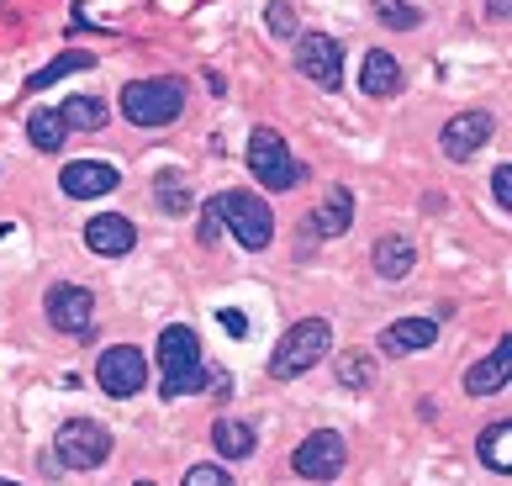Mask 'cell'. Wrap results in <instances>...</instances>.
<instances>
[{
  "mask_svg": "<svg viewBox=\"0 0 512 486\" xmlns=\"http://www.w3.org/2000/svg\"><path fill=\"white\" fill-rule=\"evenodd\" d=\"M159 391L164 397H185V391H201V339L185 323L159 333Z\"/></svg>",
  "mask_w": 512,
  "mask_h": 486,
  "instance_id": "6da1fadb",
  "label": "cell"
},
{
  "mask_svg": "<svg viewBox=\"0 0 512 486\" xmlns=\"http://www.w3.org/2000/svg\"><path fill=\"white\" fill-rule=\"evenodd\" d=\"M122 111L138 127H169L185 111V80H175V74H164V80H132L122 90Z\"/></svg>",
  "mask_w": 512,
  "mask_h": 486,
  "instance_id": "7a4b0ae2",
  "label": "cell"
},
{
  "mask_svg": "<svg viewBox=\"0 0 512 486\" xmlns=\"http://www.w3.org/2000/svg\"><path fill=\"white\" fill-rule=\"evenodd\" d=\"M328 344H333V328L322 323V317H301L286 339H280V349L270 354V376L275 381H296L301 370H312L322 354H328Z\"/></svg>",
  "mask_w": 512,
  "mask_h": 486,
  "instance_id": "3957f363",
  "label": "cell"
},
{
  "mask_svg": "<svg viewBox=\"0 0 512 486\" xmlns=\"http://www.w3.org/2000/svg\"><path fill=\"white\" fill-rule=\"evenodd\" d=\"M249 170L259 175V185H270V191H291V185H301V175H307L291 159V148L275 127H259V133L249 138Z\"/></svg>",
  "mask_w": 512,
  "mask_h": 486,
  "instance_id": "277c9868",
  "label": "cell"
},
{
  "mask_svg": "<svg viewBox=\"0 0 512 486\" xmlns=\"http://www.w3.org/2000/svg\"><path fill=\"white\" fill-rule=\"evenodd\" d=\"M217 207H222V228L233 233L243 249H264V243L275 238V217H270V207H264L259 196L227 191V196H217Z\"/></svg>",
  "mask_w": 512,
  "mask_h": 486,
  "instance_id": "5b68a950",
  "label": "cell"
},
{
  "mask_svg": "<svg viewBox=\"0 0 512 486\" xmlns=\"http://www.w3.org/2000/svg\"><path fill=\"white\" fill-rule=\"evenodd\" d=\"M106 455H111V428L90 423V418L59 428V460L74 465V471H96Z\"/></svg>",
  "mask_w": 512,
  "mask_h": 486,
  "instance_id": "8992f818",
  "label": "cell"
},
{
  "mask_svg": "<svg viewBox=\"0 0 512 486\" xmlns=\"http://www.w3.org/2000/svg\"><path fill=\"white\" fill-rule=\"evenodd\" d=\"M96 381H101L106 397H138V391L148 386V365H143L138 349L117 344V349H106L96 360Z\"/></svg>",
  "mask_w": 512,
  "mask_h": 486,
  "instance_id": "52a82bcc",
  "label": "cell"
},
{
  "mask_svg": "<svg viewBox=\"0 0 512 486\" xmlns=\"http://www.w3.org/2000/svg\"><path fill=\"white\" fill-rule=\"evenodd\" d=\"M296 69L307 74L312 85L338 90V80H344V48H338L328 32H307V37L296 43Z\"/></svg>",
  "mask_w": 512,
  "mask_h": 486,
  "instance_id": "ba28073f",
  "label": "cell"
},
{
  "mask_svg": "<svg viewBox=\"0 0 512 486\" xmlns=\"http://www.w3.org/2000/svg\"><path fill=\"white\" fill-rule=\"evenodd\" d=\"M344 439L333 434V428H317L312 439H301V450H296V476H307V481H333L338 471H344Z\"/></svg>",
  "mask_w": 512,
  "mask_h": 486,
  "instance_id": "9c48e42d",
  "label": "cell"
},
{
  "mask_svg": "<svg viewBox=\"0 0 512 486\" xmlns=\"http://www.w3.org/2000/svg\"><path fill=\"white\" fill-rule=\"evenodd\" d=\"M491 133H497V122H491L486 111H460V117H449V122H444L439 148H444L449 159H470L476 148H486Z\"/></svg>",
  "mask_w": 512,
  "mask_h": 486,
  "instance_id": "30bf717a",
  "label": "cell"
},
{
  "mask_svg": "<svg viewBox=\"0 0 512 486\" xmlns=\"http://www.w3.org/2000/svg\"><path fill=\"white\" fill-rule=\"evenodd\" d=\"M43 307H48V323L59 333H90V317H96L85 286H53Z\"/></svg>",
  "mask_w": 512,
  "mask_h": 486,
  "instance_id": "8fae6325",
  "label": "cell"
},
{
  "mask_svg": "<svg viewBox=\"0 0 512 486\" xmlns=\"http://www.w3.org/2000/svg\"><path fill=\"white\" fill-rule=\"evenodd\" d=\"M117 170L111 164H101V159H74L69 170L59 175V185H64V196H74V201H96V196H106V191H117Z\"/></svg>",
  "mask_w": 512,
  "mask_h": 486,
  "instance_id": "7c38bea8",
  "label": "cell"
},
{
  "mask_svg": "<svg viewBox=\"0 0 512 486\" xmlns=\"http://www.w3.org/2000/svg\"><path fill=\"white\" fill-rule=\"evenodd\" d=\"M85 243H90L96 254L117 259V254H127L132 243H138V228H132L127 217H117V212H101V217H90V222H85Z\"/></svg>",
  "mask_w": 512,
  "mask_h": 486,
  "instance_id": "4fadbf2b",
  "label": "cell"
},
{
  "mask_svg": "<svg viewBox=\"0 0 512 486\" xmlns=\"http://www.w3.org/2000/svg\"><path fill=\"white\" fill-rule=\"evenodd\" d=\"M433 339H439V323H433V317H402V323H391V328L381 333V354L402 360V354L428 349Z\"/></svg>",
  "mask_w": 512,
  "mask_h": 486,
  "instance_id": "5bb4252c",
  "label": "cell"
},
{
  "mask_svg": "<svg viewBox=\"0 0 512 486\" xmlns=\"http://www.w3.org/2000/svg\"><path fill=\"white\" fill-rule=\"evenodd\" d=\"M359 90H365V96H396V90H402V64H396L391 53L370 48L365 69H359Z\"/></svg>",
  "mask_w": 512,
  "mask_h": 486,
  "instance_id": "9a60e30c",
  "label": "cell"
},
{
  "mask_svg": "<svg viewBox=\"0 0 512 486\" xmlns=\"http://www.w3.org/2000/svg\"><path fill=\"white\" fill-rule=\"evenodd\" d=\"M507 365H512V344L502 339V344L465 376V391H470V397H491V391H502V386H507Z\"/></svg>",
  "mask_w": 512,
  "mask_h": 486,
  "instance_id": "2e32d148",
  "label": "cell"
},
{
  "mask_svg": "<svg viewBox=\"0 0 512 486\" xmlns=\"http://www.w3.org/2000/svg\"><path fill=\"white\" fill-rule=\"evenodd\" d=\"M354 222V196L344 191V185H328V196H322V207L312 212V228L322 238H338Z\"/></svg>",
  "mask_w": 512,
  "mask_h": 486,
  "instance_id": "e0dca14e",
  "label": "cell"
},
{
  "mask_svg": "<svg viewBox=\"0 0 512 486\" xmlns=\"http://www.w3.org/2000/svg\"><path fill=\"white\" fill-rule=\"evenodd\" d=\"M476 455H481V465H486V471L507 476V471H512V423H486V428H481V444H476Z\"/></svg>",
  "mask_w": 512,
  "mask_h": 486,
  "instance_id": "ac0fdd59",
  "label": "cell"
},
{
  "mask_svg": "<svg viewBox=\"0 0 512 486\" xmlns=\"http://www.w3.org/2000/svg\"><path fill=\"white\" fill-rule=\"evenodd\" d=\"M59 117H64L69 133H101L106 117H111V106L96 101V96H69V101L59 106Z\"/></svg>",
  "mask_w": 512,
  "mask_h": 486,
  "instance_id": "d6986e66",
  "label": "cell"
},
{
  "mask_svg": "<svg viewBox=\"0 0 512 486\" xmlns=\"http://www.w3.org/2000/svg\"><path fill=\"white\" fill-rule=\"evenodd\" d=\"M412 259H417V249H412V238H402V233H386L381 243H375V270H381L386 280H402L412 270Z\"/></svg>",
  "mask_w": 512,
  "mask_h": 486,
  "instance_id": "ffe728a7",
  "label": "cell"
},
{
  "mask_svg": "<svg viewBox=\"0 0 512 486\" xmlns=\"http://www.w3.org/2000/svg\"><path fill=\"white\" fill-rule=\"evenodd\" d=\"M212 444H217V455H227V460H243V455H254V428L249 423H238V418H222L217 428H212Z\"/></svg>",
  "mask_w": 512,
  "mask_h": 486,
  "instance_id": "44dd1931",
  "label": "cell"
},
{
  "mask_svg": "<svg viewBox=\"0 0 512 486\" xmlns=\"http://www.w3.org/2000/svg\"><path fill=\"white\" fill-rule=\"evenodd\" d=\"M64 133H69V127H64L59 111H43V106H37L32 117H27V138L43 148V154H59V148H64Z\"/></svg>",
  "mask_w": 512,
  "mask_h": 486,
  "instance_id": "7402d4cb",
  "label": "cell"
},
{
  "mask_svg": "<svg viewBox=\"0 0 512 486\" xmlns=\"http://www.w3.org/2000/svg\"><path fill=\"white\" fill-rule=\"evenodd\" d=\"M90 64H96V59H90L85 48H69V53H59L48 69H37L32 80H27V90H48L53 80H64V74H74V69H90Z\"/></svg>",
  "mask_w": 512,
  "mask_h": 486,
  "instance_id": "603a6c76",
  "label": "cell"
},
{
  "mask_svg": "<svg viewBox=\"0 0 512 486\" xmlns=\"http://www.w3.org/2000/svg\"><path fill=\"white\" fill-rule=\"evenodd\" d=\"M154 196L164 201V212H175V217H185V212H191V191H185V180H180V175H159Z\"/></svg>",
  "mask_w": 512,
  "mask_h": 486,
  "instance_id": "cb8c5ba5",
  "label": "cell"
},
{
  "mask_svg": "<svg viewBox=\"0 0 512 486\" xmlns=\"http://www.w3.org/2000/svg\"><path fill=\"white\" fill-rule=\"evenodd\" d=\"M338 381H344V386H370L375 381V360H370V354H344V360H338Z\"/></svg>",
  "mask_w": 512,
  "mask_h": 486,
  "instance_id": "d4e9b609",
  "label": "cell"
},
{
  "mask_svg": "<svg viewBox=\"0 0 512 486\" xmlns=\"http://www.w3.org/2000/svg\"><path fill=\"white\" fill-rule=\"evenodd\" d=\"M375 16H381L391 32H412L417 27V11L407 6V0H375Z\"/></svg>",
  "mask_w": 512,
  "mask_h": 486,
  "instance_id": "484cf974",
  "label": "cell"
},
{
  "mask_svg": "<svg viewBox=\"0 0 512 486\" xmlns=\"http://www.w3.org/2000/svg\"><path fill=\"white\" fill-rule=\"evenodd\" d=\"M264 22H270V32H275V37H296V11L286 6V0H275V6L264 11Z\"/></svg>",
  "mask_w": 512,
  "mask_h": 486,
  "instance_id": "4316f807",
  "label": "cell"
},
{
  "mask_svg": "<svg viewBox=\"0 0 512 486\" xmlns=\"http://www.w3.org/2000/svg\"><path fill=\"white\" fill-rule=\"evenodd\" d=\"M185 486H233V476H227L222 465H191V471H185Z\"/></svg>",
  "mask_w": 512,
  "mask_h": 486,
  "instance_id": "83f0119b",
  "label": "cell"
},
{
  "mask_svg": "<svg viewBox=\"0 0 512 486\" xmlns=\"http://www.w3.org/2000/svg\"><path fill=\"white\" fill-rule=\"evenodd\" d=\"M217 233H222V207H217V196L201 207V243H217Z\"/></svg>",
  "mask_w": 512,
  "mask_h": 486,
  "instance_id": "f1b7e54d",
  "label": "cell"
},
{
  "mask_svg": "<svg viewBox=\"0 0 512 486\" xmlns=\"http://www.w3.org/2000/svg\"><path fill=\"white\" fill-rule=\"evenodd\" d=\"M491 196H497L502 212H512V164H502V170L491 175Z\"/></svg>",
  "mask_w": 512,
  "mask_h": 486,
  "instance_id": "f546056e",
  "label": "cell"
},
{
  "mask_svg": "<svg viewBox=\"0 0 512 486\" xmlns=\"http://www.w3.org/2000/svg\"><path fill=\"white\" fill-rule=\"evenodd\" d=\"M222 328H227V333H249V323H243V312H222Z\"/></svg>",
  "mask_w": 512,
  "mask_h": 486,
  "instance_id": "4dcf8cb0",
  "label": "cell"
},
{
  "mask_svg": "<svg viewBox=\"0 0 512 486\" xmlns=\"http://www.w3.org/2000/svg\"><path fill=\"white\" fill-rule=\"evenodd\" d=\"M486 16L491 22H507V0H486Z\"/></svg>",
  "mask_w": 512,
  "mask_h": 486,
  "instance_id": "1f68e13d",
  "label": "cell"
},
{
  "mask_svg": "<svg viewBox=\"0 0 512 486\" xmlns=\"http://www.w3.org/2000/svg\"><path fill=\"white\" fill-rule=\"evenodd\" d=\"M0 486H22V481H0Z\"/></svg>",
  "mask_w": 512,
  "mask_h": 486,
  "instance_id": "d6a6232c",
  "label": "cell"
},
{
  "mask_svg": "<svg viewBox=\"0 0 512 486\" xmlns=\"http://www.w3.org/2000/svg\"><path fill=\"white\" fill-rule=\"evenodd\" d=\"M138 486H148V481H138Z\"/></svg>",
  "mask_w": 512,
  "mask_h": 486,
  "instance_id": "836d02e7",
  "label": "cell"
}]
</instances>
